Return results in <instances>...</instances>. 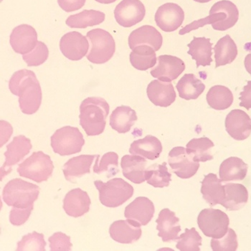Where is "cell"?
Masks as SVG:
<instances>
[{
	"mask_svg": "<svg viewBox=\"0 0 251 251\" xmlns=\"http://www.w3.org/2000/svg\"><path fill=\"white\" fill-rule=\"evenodd\" d=\"M241 100L240 106L244 107L246 109L249 110L251 108V80L248 81L247 85L243 88V91L241 93Z\"/></svg>",
	"mask_w": 251,
	"mask_h": 251,
	"instance_id": "obj_47",
	"label": "cell"
},
{
	"mask_svg": "<svg viewBox=\"0 0 251 251\" xmlns=\"http://www.w3.org/2000/svg\"><path fill=\"white\" fill-rule=\"evenodd\" d=\"M40 187L21 179H12L4 186L3 201L8 206L18 208L33 207L38 200Z\"/></svg>",
	"mask_w": 251,
	"mask_h": 251,
	"instance_id": "obj_4",
	"label": "cell"
},
{
	"mask_svg": "<svg viewBox=\"0 0 251 251\" xmlns=\"http://www.w3.org/2000/svg\"><path fill=\"white\" fill-rule=\"evenodd\" d=\"M97 155H80L71 158L63 166V171L67 181L74 182L77 178L91 173V167Z\"/></svg>",
	"mask_w": 251,
	"mask_h": 251,
	"instance_id": "obj_26",
	"label": "cell"
},
{
	"mask_svg": "<svg viewBox=\"0 0 251 251\" xmlns=\"http://www.w3.org/2000/svg\"><path fill=\"white\" fill-rule=\"evenodd\" d=\"M141 226L131 220L115 221L110 226V236L117 243L131 244L140 239L142 234Z\"/></svg>",
	"mask_w": 251,
	"mask_h": 251,
	"instance_id": "obj_18",
	"label": "cell"
},
{
	"mask_svg": "<svg viewBox=\"0 0 251 251\" xmlns=\"http://www.w3.org/2000/svg\"><path fill=\"white\" fill-rule=\"evenodd\" d=\"M91 44V49L86 58L94 64H103L114 56L116 43L112 35L100 28L92 29L86 35Z\"/></svg>",
	"mask_w": 251,
	"mask_h": 251,
	"instance_id": "obj_6",
	"label": "cell"
},
{
	"mask_svg": "<svg viewBox=\"0 0 251 251\" xmlns=\"http://www.w3.org/2000/svg\"><path fill=\"white\" fill-rule=\"evenodd\" d=\"M248 165L238 157L228 158L221 164L220 178L222 182L242 181L246 178Z\"/></svg>",
	"mask_w": 251,
	"mask_h": 251,
	"instance_id": "obj_31",
	"label": "cell"
},
{
	"mask_svg": "<svg viewBox=\"0 0 251 251\" xmlns=\"http://www.w3.org/2000/svg\"><path fill=\"white\" fill-rule=\"evenodd\" d=\"M226 198L222 203L225 208L235 211L243 208L249 201V192L241 184L230 183L224 186Z\"/></svg>",
	"mask_w": 251,
	"mask_h": 251,
	"instance_id": "obj_30",
	"label": "cell"
},
{
	"mask_svg": "<svg viewBox=\"0 0 251 251\" xmlns=\"http://www.w3.org/2000/svg\"><path fill=\"white\" fill-rule=\"evenodd\" d=\"M33 208L34 206L33 207H27V208L12 207L10 213L11 224L15 226H20L22 225H24L28 221Z\"/></svg>",
	"mask_w": 251,
	"mask_h": 251,
	"instance_id": "obj_45",
	"label": "cell"
},
{
	"mask_svg": "<svg viewBox=\"0 0 251 251\" xmlns=\"http://www.w3.org/2000/svg\"><path fill=\"white\" fill-rule=\"evenodd\" d=\"M157 61V66L151 69L150 74L161 81L176 80L185 70V64L182 60L173 55H160L158 57Z\"/></svg>",
	"mask_w": 251,
	"mask_h": 251,
	"instance_id": "obj_14",
	"label": "cell"
},
{
	"mask_svg": "<svg viewBox=\"0 0 251 251\" xmlns=\"http://www.w3.org/2000/svg\"><path fill=\"white\" fill-rule=\"evenodd\" d=\"M187 46L189 48L187 53L191 55L192 58L196 61L197 68L210 66L213 62V44L210 43V38L194 37L191 43H189Z\"/></svg>",
	"mask_w": 251,
	"mask_h": 251,
	"instance_id": "obj_27",
	"label": "cell"
},
{
	"mask_svg": "<svg viewBox=\"0 0 251 251\" xmlns=\"http://www.w3.org/2000/svg\"><path fill=\"white\" fill-rule=\"evenodd\" d=\"M238 18L239 11L236 5L228 0H222L214 4L210 9L209 16L187 25L180 29L179 34L185 35L192 30L204 27L206 25H211L215 30H227L236 24Z\"/></svg>",
	"mask_w": 251,
	"mask_h": 251,
	"instance_id": "obj_2",
	"label": "cell"
},
{
	"mask_svg": "<svg viewBox=\"0 0 251 251\" xmlns=\"http://www.w3.org/2000/svg\"><path fill=\"white\" fill-rule=\"evenodd\" d=\"M162 151V145L160 141L151 135L134 141L129 149V152L131 154L142 156L150 160L159 158Z\"/></svg>",
	"mask_w": 251,
	"mask_h": 251,
	"instance_id": "obj_28",
	"label": "cell"
},
{
	"mask_svg": "<svg viewBox=\"0 0 251 251\" xmlns=\"http://www.w3.org/2000/svg\"><path fill=\"white\" fill-rule=\"evenodd\" d=\"M162 43L163 38L160 32L151 25H144L136 29L128 37V46L131 50L145 45L158 51L162 47Z\"/></svg>",
	"mask_w": 251,
	"mask_h": 251,
	"instance_id": "obj_23",
	"label": "cell"
},
{
	"mask_svg": "<svg viewBox=\"0 0 251 251\" xmlns=\"http://www.w3.org/2000/svg\"><path fill=\"white\" fill-rule=\"evenodd\" d=\"M168 162L175 175L181 179H189L196 174L200 163L195 162L182 147H174L169 153Z\"/></svg>",
	"mask_w": 251,
	"mask_h": 251,
	"instance_id": "obj_11",
	"label": "cell"
},
{
	"mask_svg": "<svg viewBox=\"0 0 251 251\" xmlns=\"http://www.w3.org/2000/svg\"><path fill=\"white\" fill-rule=\"evenodd\" d=\"M214 146L213 142L209 138H198L188 142L186 151L195 162H205L213 159L211 149Z\"/></svg>",
	"mask_w": 251,
	"mask_h": 251,
	"instance_id": "obj_36",
	"label": "cell"
},
{
	"mask_svg": "<svg viewBox=\"0 0 251 251\" xmlns=\"http://www.w3.org/2000/svg\"><path fill=\"white\" fill-rule=\"evenodd\" d=\"M46 242L43 233L34 231L24 235L18 243L17 251H46Z\"/></svg>",
	"mask_w": 251,
	"mask_h": 251,
	"instance_id": "obj_41",
	"label": "cell"
},
{
	"mask_svg": "<svg viewBox=\"0 0 251 251\" xmlns=\"http://www.w3.org/2000/svg\"><path fill=\"white\" fill-rule=\"evenodd\" d=\"M226 128L229 135L235 140L243 141L251 134V119L245 111L232 110L226 119Z\"/></svg>",
	"mask_w": 251,
	"mask_h": 251,
	"instance_id": "obj_17",
	"label": "cell"
},
{
	"mask_svg": "<svg viewBox=\"0 0 251 251\" xmlns=\"http://www.w3.org/2000/svg\"><path fill=\"white\" fill-rule=\"evenodd\" d=\"M91 201L86 192L76 188L68 192L63 200V210L69 216H83L90 210Z\"/></svg>",
	"mask_w": 251,
	"mask_h": 251,
	"instance_id": "obj_21",
	"label": "cell"
},
{
	"mask_svg": "<svg viewBox=\"0 0 251 251\" xmlns=\"http://www.w3.org/2000/svg\"><path fill=\"white\" fill-rule=\"evenodd\" d=\"M49 56V50L47 46L43 42L39 41L35 49L29 53L23 55V58L29 67H32L43 64Z\"/></svg>",
	"mask_w": 251,
	"mask_h": 251,
	"instance_id": "obj_43",
	"label": "cell"
},
{
	"mask_svg": "<svg viewBox=\"0 0 251 251\" xmlns=\"http://www.w3.org/2000/svg\"><path fill=\"white\" fill-rule=\"evenodd\" d=\"M198 224L205 236L221 238L228 230L230 220L222 210L204 209L198 215Z\"/></svg>",
	"mask_w": 251,
	"mask_h": 251,
	"instance_id": "obj_9",
	"label": "cell"
},
{
	"mask_svg": "<svg viewBox=\"0 0 251 251\" xmlns=\"http://www.w3.org/2000/svg\"><path fill=\"white\" fill-rule=\"evenodd\" d=\"M215 68L230 64L238 55V48L230 35L220 39L214 47Z\"/></svg>",
	"mask_w": 251,
	"mask_h": 251,
	"instance_id": "obj_32",
	"label": "cell"
},
{
	"mask_svg": "<svg viewBox=\"0 0 251 251\" xmlns=\"http://www.w3.org/2000/svg\"><path fill=\"white\" fill-rule=\"evenodd\" d=\"M147 164V160L138 155H125L122 157L121 167L126 179L133 183L141 184L146 180Z\"/></svg>",
	"mask_w": 251,
	"mask_h": 251,
	"instance_id": "obj_24",
	"label": "cell"
},
{
	"mask_svg": "<svg viewBox=\"0 0 251 251\" xmlns=\"http://www.w3.org/2000/svg\"><path fill=\"white\" fill-rule=\"evenodd\" d=\"M130 62L133 67L139 71H147L156 63L154 49L149 46H136L130 53Z\"/></svg>",
	"mask_w": 251,
	"mask_h": 251,
	"instance_id": "obj_35",
	"label": "cell"
},
{
	"mask_svg": "<svg viewBox=\"0 0 251 251\" xmlns=\"http://www.w3.org/2000/svg\"><path fill=\"white\" fill-rule=\"evenodd\" d=\"M105 17V14L100 11L86 10L68 17L66 23L71 28H86L101 24Z\"/></svg>",
	"mask_w": 251,
	"mask_h": 251,
	"instance_id": "obj_34",
	"label": "cell"
},
{
	"mask_svg": "<svg viewBox=\"0 0 251 251\" xmlns=\"http://www.w3.org/2000/svg\"><path fill=\"white\" fill-rule=\"evenodd\" d=\"M201 184V193L206 202L211 207L222 204L226 198V191L222 181L218 179L216 175L210 173L206 175Z\"/></svg>",
	"mask_w": 251,
	"mask_h": 251,
	"instance_id": "obj_25",
	"label": "cell"
},
{
	"mask_svg": "<svg viewBox=\"0 0 251 251\" xmlns=\"http://www.w3.org/2000/svg\"><path fill=\"white\" fill-rule=\"evenodd\" d=\"M244 64L246 71L251 75V53L246 55V58H245Z\"/></svg>",
	"mask_w": 251,
	"mask_h": 251,
	"instance_id": "obj_48",
	"label": "cell"
},
{
	"mask_svg": "<svg viewBox=\"0 0 251 251\" xmlns=\"http://www.w3.org/2000/svg\"><path fill=\"white\" fill-rule=\"evenodd\" d=\"M58 3L62 10L71 12L81 9L84 6L86 0H58Z\"/></svg>",
	"mask_w": 251,
	"mask_h": 251,
	"instance_id": "obj_46",
	"label": "cell"
},
{
	"mask_svg": "<svg viewBox=\"0 0 251 251\" xmlns=\"http://www.w3.org/2000/svg\"><path fill=\"white\" fill-rule=\"evenodd\" d=\"M137 119L136 111L131 107L121 106L110 116V126L119 134H125L131 130Z\"/></svg>",
	"mask_w": 251,
	"mask_h": 251,
	"instance_id": "obj_29",
	"label": "cell"
},
{
	"mask_svg": "<svg viewBox=\"0 0 251 251\" xmlns=\"http://www.w3.org/2000/svg\"><path fill=\"white\" fill-rule=\"evenodd\" d=\"M176 89L179 97L185 100H195L204 92L205 86L194 74H184L178 81Z\"/></svg>",
	"mask_w": 251,
	"mask_h": 251,
	"instance_id": "obj_33",
	"label": "cell"
},
{
	"mask_svg": "<svg viewBox=\"0 0 251 251\" xmlns=\"http://www.w3.org/2000/svg\"><path fill=\"white\" fill-rule=\"evenodd\" d=\"M96 1L101 3V4H111V3L115 2L116 0H96Z\"/></svg>",
	"mask_w": 251,
	"mask_h": 251,
	"instance_id": "obj_49",
	"label": "cell"
},
{
	"mask_svg": "<svg viewBox=\"0 0 251 251\" xmlns=\"http://www.w3.org/2000/svg\"><path fill=\"white\" fill-rule=\"evenodd\" d=\"M202 246V238L195 227L186 228L185 232L179 237L176 249L181 251H200Z\"/></svg>",
	"mask_w": 251,
	"mask_h": 251,
	"instance_id": "obj_40",
	"label": "cell"
},
{
	"mask_svg": "<svg viewBox=\"0 0 251 251\" xmlns=\"http://www.w3.org/2000/svg\"><path fill=\"white\" fill-rule=\"evenodd\" d=\"M156 25L166 32H174L181 25L184 20L182 7L175 3H166L158 8L155 14Z\"/></svg>",
	"mask_w": 251,
	"mask_h": 251,
	"instance_id": "obj_13",
	"label": "cell"
},
{
	"mask_svg": "<svg viewBox=\"0 0 251 251\" xmlns=\"http://www.w3.org/2000/svg\"><path fill=\"white\" fill-rule=\"evenodd\" d=\"M206 99L209 106L218 111L227 109L233 103L231 91L223 86H215L210 88Z\"/></svg>",
	"mask_w": 251,
	"mask_h": 251,
	"instance_id": "obj_37",
	"label": "cell"
},
{
	"mask_svg": "<svg viewBox=\"0 0 251 251\" xmlns=\"http://www.w3.org/2000/svg\"><path fill=\"white\" fill-rule=\"evenodd\" d=\"M147 96L155 106L168 107L175 101L176 95L172 83L154 80L148 85Z\"/></svg>",
	"mask_w": 251,
	"mask_h": 251,
	"instance_id": "obj_22",
	"label": "cell"
},
{
	"mask_svg": "<svg viewBox=\"0 0 251 251\" xmlns=\"http://www.w3.org/2000/svg\"><path fill=\"white\" fill-rule=\"evenodd\" d=\"M88 49L87 38L80 32H68L60 39V51L66 58L73 61L81 60L87 54Z\"/></svg>",
	"mask_w": 251,
	"mask_h": 251,
	"instance_id": "obj_15",
	"label": "cell"
},
{
	"mask_svg": "<svg viewBox=\"0 0 251 251\" xmlns=\"http://www.w3.org/2000/svg\"><path fill=\"white\" fill-rule=\"evenodd\" d=\"M238 246V238L232 228H228L221 238H212L211 248L214 251H235Z\"/></svg>",
	"mask_w": 251,
	"mask_h": 251,
	"instance_id": "obj_42",
	"label": "cell"
},
{
	"mask_svg": "<svg viewBox=\"0 0 251 251\" xmlns=\"http://www.w3.org/2000/svg\"><path fill=\"white\" fill-rule=\"evenodd\" d=\"M145 179L150 185L162 188L170 185L172 175L169 173L166 162L154 164L146 169Z\"/></svg>",
	"mask_w": 251,
	"mask_h": 251,
	"instance_id": "obj_38",
	"label": "cell"
},
{
	"mask_svg": "<svg viewBox=\"0 0 251 251\" xmlns=\"http://www.w3.org/2000/svg\"><path fill=\"white\" fill-rule=\"evenodd\" d=\"M100 155L98 154L97 160L94 167V173L100 175L106 173L107 177L115 176L119 173V155L116 152H108L103 155L100 160H99Z\"/></svg>",
	"mask_w": 251,
	"mask_h": 251,
	"instance_id": "obj_39",
	"label": "cell"
},
{
	"mask_svg": "<svg viewBox=\"0 0 251 251\" xmlns=\"http://www.w3.org/2000/svg\"><path fill=\"white\" fill-rule=\"evenodd\" d=\"M38 33L35 28L29 25H21L12 30L10 43L12 49L17 53H29L38 44Z\"/></svg>",
	"mask_w": 251,
	"mask_h": 251,
	"instance_id": "obj_16",
	"label": "cell"
},
{
	"mask_svg": "<svg viewBox=\"0 0 251 251\" xmlns=\"http://www.w3.org/2000/svg\"><path fill=\"white\" fill-rule=\"evenodd\" d=\"M51 147L60 156H68L81 151L85 145L83 134L76 127H62L51 136Z\"/></svg>",
	"mask_w": 251,
	"mask_h": 251,
	"instance_id": "obj_8",
	"label": "cell"
},
{
	"mask_svg": "<svg viewBox=\"0 0 251 251\" xmlns=\"http://www.w3.org/2000/svg\"><path fill=\"white\" fill-rule=\"evenodd\" d=\"M9 88L12 94L19 97L20 108L23 114L32 115L38 111L43 94L35 73L26 69L17 71L11 77Z\"/></svg>",
	"mask_w": 251,
	"mask_h": 251,
	"instance_id": "obj_1",
	"label": "cell"
},
{
	"mask_svg": "<svg viewBox=\"0 0 251 251\" xmlns=\"http://www.w3.org/2000/svg\"><path fill=\"white\" fill-rule=\"evenodd\" d=\"M32 146L30 139L26 136L19 135L14 137L13 140L7 146V151L4 152L5 162L1 168V179L12 172V167L19 163L29 154Z\"/></svg>",
	"mask_w": 251,
	"mask_h": 251,
	"instance_id": "obj_12",
	"label": "cell"
},
{
	"mask_svg": "<svg viewBox=\"0 0 251 251\" xmlns=\"http://www.w3.org/2000/svg\"><path fill=\"white\" fill-rule=\"evenodd\" d=\"M146 9L140 0H122L114 10L118 24L124 27H131L145 18Z\"/></svg>",
	"mask_w": 251,
	"mask_h": 251,
	"instance_id": "obj_10",
	"label": "cell"
},
{
	"mask_svg": "<svg viewBox=\"0 0 251 251\" xmlns=\"http://www.w3.org/2000/svg\"><path fill=\"white\" fill-rule=\"evenodd\" d=\"M99 192V200L108 207H117L128 201L134 195V187L122 178H114L108 182L95 181Z\"/></svg>",
	"mask_w": 251,
	"mask_h": 251,
	"instance_id": "obj_5",
	"label": "cell"
},
{
	"mask_svg": "<svg viewBox=\"0 0 251 251\" xmlns=\"http://www.w3.org/2000/svg\"><path fill=\"white\" fill-rule=\"evenodd\" d=\"M156 230L159 231L158 236L162 238V241L165 243L177 241L178 235L181 232L179 219L176 217L175 213L170 209H163L159 214L157 220Z\"/></svg>",
	"mask_w": 251,
	"mask_h": 251,
	"instance_id": "obj_20",
	"label": "cell"
},
{
	"mask_svg": "<svg viewBox=\"0 0 251 251\" xmlns=\"http://www.w3.org/2000/svg\"><path fill=\"white\" fill-rule=\"evenodd\" d=\"M110 106L105 99L89 97L80 106V125L88 136H98L104 131Z\"/></svg>",
	"mask_w": 251,
	"mask_h": 251,
	"instance_id": "obj_3",
	"label": "cell"
},
{
	"mask_svg": "<svg viewBox=\"0 0 251 251\" xmlns=\"http://www.w3.org/2000/svg\"><path fill=\"white\" fill-rule=\"evenodd\" d=\"M194 1H197V2L199 3H207L209 2V1H211V0H194Z\"/></svg>",
	"mask_w": 251,
	"mask_h": 251,
	"instance_id": "obj_50",
	"label": "cell"
},
{
	"mask_svg": "<svg viewBox=\"0 0 251 251\" xmlns=\"http://www.w3.org/2000/svg\"><path fill=\"white\" fill-rule=\"evenodd\" d=\"M54 165L50 156L43 151L33 152L19 164L18 173L20 176L27 178L38 183L47 181L52 176Z\"/></svg>",
	"mask_w": 251,
	"mask_h": 251,
	"instance_id": "obj_7",
	"label": "cell"
},
{
	"mask_svg": "<svg viewBox=\"0 0 251 251\" xmlns=\"http://www.w3.org/2000/svg\"><path fill=\"white\" fill-rule=\"evenodd\" d=\"M50 249L52 251H71L73 244L71 237L61 232H55L49 238Z\"/></svg>",
	"mask_w": 251,
	"mask_h": 251,
	"instance_id": "obj_44",
	"label": "cell"
},
{
	"mask_svg": "<svg viewBox=\"0 0 251 251\" xmlns=\"http://www.w3.org/2000/svg\"><path fill=\"white\" fill-rule=\"evenodd\" d=\"M154 213V203L145 197H139L126 207L125 216L145 226L151 221Z\"/></svg>",
	"mask_w": 251,
	"mask_h": 251,
	"instance_id": "obj_19",
	"label": "cell"
}]
</instances>
